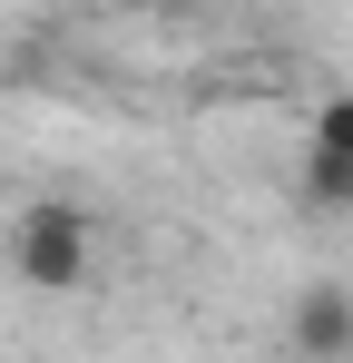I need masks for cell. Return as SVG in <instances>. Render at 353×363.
Instances as JSON below:
<instances>
[{"label": "cell", "instance_id": "1", "mask_svg": "<svg viewBox=\"0 0 353 363\" xmlns=\"http://www.w3.org/2000/svg\"><path fill=\"white\" fill-rule=\"evenodd\" d=\"M10 275L30 295H79L99 275V216L79 196H30L10 216Z\"/></svg>", "mask_w": 353, "mask_h": 363}, {"label": "cell", "instance_id": "2", "mask_svg": "<svg viewBox=\"0 0 353 363\" xmlns=\"http://www.w3.org/2000/svg\"><path fill=\"white\" fill-rule=\"evenodd\" d=\"M294 354L304 363H353V295L344 285H304L294 295Z\"/></svg>", "mask_w": 353, "mask_h": 363}, {"label": "cell", "instance_id": "3", "mask_svg": "<svg viewBox=\"0 0 353 363\" xmlns=\"http://www.w3.org/2000/svg\"><path fill=\"white\" fill-rule=\"evenodd\" d=\"M304 157L353 167V99H324V108H314V128H304Z\"/></svg>", "mask_w": 353, "mask_h": 363}, {"label": "cell", "instance_id": "4", "mask_svg": "<svg viewBox=\"0 0 353 363\" xmlns=\"http://www.w3.org/2000/svg\"><path fill=\"white\" fill-rule=\"evenodd\" d=\"M304 196H314V206H353V167H324V157H304Z\"/></svg>", "mask_w": 353, "mask_h": 363}]
</instances>
